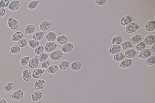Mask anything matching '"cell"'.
<instances>
[{
  "label": "cell",
  "instance_id": "cell-1",
  "mask_svg": "<svg viewBox=\"0 0 155 103\" xmlns=\"http://www.w3.org/2000/svg\"><path fill=\"white\" fill-rule=\"evenodd\" d=\"M64 55V53L61 50L57 49L49 54V58L52 61L57 62L62 58Z\"/></svg>",
  "mask_w": 155,
  "mask_h": 103
},
{
  "label": "cell",
  "instance_id": "cell-2",
  "mask_svg": "<svg viewBox=\"0 0 155 103\" xmlns=\"http://www.w3.org/2000/svg\"><path fill=\"white\" fill-rule=\"evenodd\" d=\"M7 25L9 29L13 31L17 30L20 26L18 20L16 18L11 17L8 18Z\"/></svg>",
  "mask_w": 155,
  "mask_h": 103
},
{
  "label": "cell",
  "instance_id": "cell-3",
  "mask_svg": "<svg viewBox=\"0 0 155 103\" xmlns=\"http://www.w3.org/2000/svg\"><path fill=\"white\" fill-rule=\"evenodd\" d=\"M24 95V93L22 90L18 89L9 95V97L15 101H18L21 100Z\"/></svg>",
  "mask_w": 155,
  "mask_h": 103
},
{
  "label": "cell",
  "instance_id": "cell-4",
  "mask_svg": "<svg viewBox=\"0 0 155 103\" xmlns=\"http://www.w3.org/2000/svg\"><path fill=\"white\" fill-rule=\"evenodd\" d=\"M21 6L20 1L18 0H13L10 2L7 7L8 10L11 12H16L18 10Z\"/></svg>",
  "mask_w": 155,
  "mask_h": 103
},
{
  "label": "cell",
  "instance_id": "cell-5",
  "mask_svg": "<svg viewBox=\"0 0 155 103\" xmlns=\"http://www.w3.org/2000/svg\"><path fill=\"white\" fill-rule=\"evenodd\" d=\"M46 83L45 79H38L34 84L33 88L34 89L41 90L46 87Z\"/></svg>",
  "mask_w": 155,
  "mask_h": 103
},
{
  "label": "cell",
  "instance_id": "cell-6",
  "mask_svg": "<svg viewBox=\"0 0 155 103\" xmlns=\"http://www.w3.org/2000/svg\"><path fill=\"white\" fill-rule=\"evenodd\" d=\"M52 22L47 20L43 21L41 22L39 28L40 31H46L49 30L52 27Z\"/></svg>",
  "mask_w": 155,
  "mask_h": 103
},
{
  "label": "cell",
  "instance_id": "cell-7",
  "mask_svg": "<svg viewBox=\"0 0 155 103\" xmlns=\"http://www.w3.org/2000/svg\"><path fill=\"white\" fill-rule=\"evenodd\" d=\"M40 62L38 58V56L36 55L30 59L28 64V67L31 69H34L38 67Z\"/></svg>",
  "mask_w": 155,
  "mask_h": 103
},
{
  "label": "cell",
  "instance_id": "cell-8",
  "mask_svg": "<svg viewBox=\"0 0 155 103\" xmlns=\"http://www.w3.org/2000/svg\"><path fill=\"white\" fill-rule=\"evenodd\" d=\"M74 48V45L71 42H67L63 45L61 48L62 52L64 53H69L72 52Z\"/></svg>",
  "mask_w": 155,
  "mask_h": 103
},
{
  "label": "cell",
  "instance_id": "cell-9",
  "mask_svg": "<svg viewBox=\"0 0 155 103\" xmlns=\"http://www.w3.org/2000/svg\"><path fill=\"white\" fill-rule=\"evenodd\" d=\"M58 45L54 42H48L44 46L45 50L46 52L51 53L56 50Z\"/></svg>",
  "mask_w": 155,
  "mask_h": 103
},
{
  "label": "cell",
  "instance_id": "cell-10",
  "mask_svg": "<svg viewBox=\"0 0 155 103\" xmlns=\"http://www.w3.org/2000/svg\"><path fill=\"white\" fill-rule=\"evenodd\" d=\"M139 28V26L134 23H130L125 28L127 33L132 34L136 31Z\"/></svg>",
  "mask_w": 155,
  "mask_h": 103
},
{
  "label": "cell",
  "instance_id": "cell-11",
  "mask_svg": "<svg viewBox=\"0 0 155 103\" xmlns=\"http://www.w3.org/2000/svg\"><path fill=\"white\" fill-rule=\"evenodd\" d=\"M45 72V69L41 68H36L33 71L32 76L33 79H37L41 77Z\"/></svg>",
  "mask_w": 155,
  "mask_h": 103
},
{
  "label": "cell",
  "instance_id": "cell-12",
  "mask_svg": "<svg viewBox=\"0 0 155 103\" xmlns=\"http://www.w3.org/2000/svg\"><path fill=\"white\" fill-rule=\"evenodd\" d=\"M82 67V64L81 62L79 60H76L71 64L70 68L72 71L77 72L79 71Z\"/></svg>",
  "mask_w": 155,
  "mask_h": 103
},
{
  "label": "cell",
  "instance_id": "cell-13",
  "mask_svg": "<svg viewBox=\"0 0 155 103\" xmlns=\"http://www.w3.org/2000/svg\"><path fill=\"white\" fill-rule=\"evenodd\" d=\"M22 77L24 81L28 82L31 80L32 77V73L30 70L24 68L23 70Z\"/></svg>",
  "mask_w": 155,
  "mask_h": 103
},
{
  "label": "cell",
  "instance_id": "cell-14",
  "mask_svg": "<svg viewBox=\"0 0 155 103\" xmlns=\"http://www.w3.org/2000/svg\"><path fill=\"white\" fill-rule=\"evenodd\" d=\"M43 93L40 91H36L33 92L31 95L32 101L35 102L40 100L43 98Z\"/></svg>",
  "mask_w": 155,
  "mask_h": 103
},
{
  "label": "cell",
  "instance_id": "cell-15",
  "mask_svg": "<svg viewBox=\"0 0 155 103\" xmlns=\"http://www.w3.org/2000/svg\"><path fill=\"white\" fill-rule=\"evenodd\" d=\"M36 30V26L32 24L27 25L24 30V34L26 35H31L33 34Z\"/></svg>",
  "mask_w": 155,
  "mask_h": 103
},
{
  "label": "cell",
  "instance_id": "cell-16",
  "mask_svg": "<svg viewBox=\"0 0 155 103\" xmlns=\"http://www.w3.org/2000/svg\"><path fill=\"white\" fill-rule=\"evenodd\" d=\"M24 34L23 32L20 31H17L12 36L11 40L14 42H17L23 38Z\"/></svg>",
  "mask_w": 155,
  "mask_h": 103
},
{
  "label": "cell",
  "instance_id": "cell-17",
  "mask_svg": "<svg viewBox=\"0 0 155 103\" xmlns=\"http://www.w3.org/2000/svg\"><path fill=\"white\" fill-rule=\"evenodd\" d=\"M151 54V52L150 49H145L140 51L138 57L142 59H146L149 57Z\"/></svg>",
  "mask_w": 155,
  "mask_h": 103
},
{
  "label": "cell",
  "instance_id": "cell-18",
  "mask_svg": "<svg viewBox=\"0 0 155 103\" xmlns=\"http://www.w3.org/2000/svg\"><path fill=\"white\" fill-rule=\"evenodd\" d=\"M45 32L41 31L35 32L32 36V39L38 41H41L44 37Z\"/></svg>",
  "mask_w": 155,
  "mask_h": 103
},
{
  "label": "cell",
  "instance_id": "cell-19",
  "mask_svg": "<svg viewBox=\"0 0 155 103\" xmlns=\"http://www.w3.org/2000/svg\"><path fill=\"white\" fill-rule=\"evenodd\" d=\"M40 3V1L38 0H32L28 3L27 8L30 10H35L38 7Z\"/></svg>",
  "mask_w": 155,
  "mask_h": 103
},
{
  "label": "cell",
  "instance_id": "cell-20",
  "mask_svg": "<svg viewBox=\"0 0 155 103\" xmlns=\"http://www.w3.org/2000/svg\"><path fill=\"white\" fill-rule=\"evenodd\" d=\"M132 64V60L130 59L125 58L120 62L119 67L120 68H127L130 67Z\"/></svg>",
  "mask_w": 155,
  "mask_h": 103
},
{
  "label": "cell",
  "instance_id": "cell-21",
  "mask_svg": "<svg viewBox=\"0 0 155 103\" xmlns=\"http://www.w3.org/2000/svg\"><path fill=\"white\" fill-rule=\"evenodd\" d=\"M144 43L148 46H151L155 43V36L154 35H148L144 37Z\"/></svg>",
  "mask_w": 155,
  "mask_h": 103
},
{
  "label": "cell",
  "instance_id": "cell-22",
  "mask_svg": "<svg viewBox=\"0 0 155 103\" xmlns=\"http://www.w3.org/2000/svg\"><path fill=\"white\" fill-rule=\"evenodd\" d=\"M56 33L53 31H50L47 33L46 35V39L48 42H54L57 37Z\"/></svg>",
  "mask_w": 155,
  "mask_h": 103
},
{
  "label": "cell",
  "instance_id": "cell-23",
  "mask_svg": "<svg viewBox=\"0 0 155 103\" xmlns=\"http://www.w3.org/2000/svg\"><path fill=\"white\" fill-rule=\"evenodd\" d=\"M70 64L71 63L69 61L64 60L60 62L58 67L59 69L62 71H65L70 67Z\"/></svg>",
  "mask_w": 155,
  "mask_h": 103
},
{
  "label": "cell",
  "instance_id": "cell-24",
  "mask_svg": "<svg viewBox=\"0 0 155 103\" xmlns=\"http://www.w3.org/2000/svg\"><path fill=\"white\" fill-rule=\"evenodd\" d=\"M68 37L65 35H60L57 37L56 41L57 43L60 45H64L68 41Z\"/></svg>",
  "mask_w": 155,
  "mask_h": 103
},
{
  "label": "cell",
  "instance_id": "cell-25",
  "mask_svg": "<svg viewBox=\"0 0 155 103\" xmlns=\"http://www.w3.org/2000/svg\"><path fill=\"white\" fill-rule=\"evenodd\" d=\"M145 29L148 31H154L155 29V22L154 21H150L147 22L144 26Z\"/></svg>",
  "mask_w": 155,
  "mask_h": 103
},
{
  "label": "cell",
  "instance_id": "cell-26",
  "mask_svg": "<svg viewBox=\"0 0 155 103\" xmlns=\"http://www.w3.org/2000/svg\"><path fill=\"white\" fill-rule=\"evenodd\" d=\"M125 58L130 59L134 58L137 54V52L134 50L130 49L126 50L124 53Z\"/></svg>",
  "mask_w": 155,
  "mask_h": 103
},
{
  "label": "cell",
  "instance_id": "cell-27",
  "mask_svg": "<svg viewBox=\"0 0 155 103\" xmlns=\"http://www.w3.org/2000/svg\"><path fill=\"white\" fill-rule=\"evenodd\" d=\"M15 84L11 82L7 83L3 87V90L5 92L9 93L11 92L15 87Z\"/></svg>",
  "mask_w": 155,
  "mask_h": 103
},
{
  "label": "cell",
  "instance_id": "cell-28",
  "mask_svg": "<svg viewBox=\"0 0 155 103\" xmlns=\"http://www.w3.org/2000/svg\"><path fill=\"white\" fill-rule=\"evenodd\" d=\"M59 67L56 64H53L46 69L47 72L50 74H53L56 73L59 70Z\"/></svg>",
  "mask_w": 155,
  "mask_h": 103
},
{
  "label": "cell",
  "instance_id": "cell-29",
  "mask_svg": "<svg viewBox=\"0 0 155 103\" xmlns=\"http://www.w3.org/2000/svg\"><path fill=\"white\" fill-rule=\"evenodd\" d=\"M121 47L119 45H113L110 47L108 52L109 54L115 55L120 52L121 51Z\"/></svg>",
  "mask_w": 155,
  "mask_h": 103
},
{
  "label": "cell",
  "instance_id": "cell-30",
  "mask_svg": "<svg viewBox=\"0 0 155 103\" xmlns=\"http://www.w3.org/2000/svg\"><path fill=\"white\" fill-rule=\"evenodd\" d=\"M133 18L128 16H125L121 19L120 23L123 26H127L132 22Z\"/></svg>",
  "mask_w": 155,
  "mask_h": 103
},
{
  "label": "cell",
  "instance_id": "cell-31",
  "mask_svg": "<svg viewBox=\"0 0 155 103\" xmlns=\"http://www.w3.org/2000/svg\"><path fill=\"white\" fill-rule=\"evenodd\" d=\"M21 48L17 45H14L11 47L9 51V53L12 54L16 55L20 53Z\"/></svg>",
  "mask_w": 155,
  "mask_h": 103
},
{
  "label": "cell",
  "instance_id": "cell-32",
  "mask_svg": "<svg viewBox=\"0 0 155 103\" xmlns=\"http://www.w3.org/2000/svg\"><path fill=\"white\" fill-rule=\"evenodd\" d=\"M124 54L122 52H119L114 55L113 59L115 62H121L125 58Z\"/></svg>",
  "mask_w": 155,
  "mask_h": 103
},
{
  "label": "cell",
  "instance_id": "cell-33",
  "mask_svg": "<svg viewBox=\"0 0 155 103\" xmlns=\"http://www.w3.org/2000/svg\"><path fill=\"white\" fill-rule=\"evenodd\" d=\"M40 41L36 40L31 39L28 40V45L32 49H35L37 47L40 45Z\"/></svg>",
  "mask_w": 155,
  "mask_h": 103
},
{
  "label": "cell",
  "instance_id": "cell-34",
  "mask_svg": "<svg viewBox=\"0 0 155 103\" xmlns=\"http://www.w3.org/2000/svg\"><path fill=\"white\" fill-rule=\"evenodd\" d=\"M141 40V37L138 35H134L129 39V41L132 44H138Z\"/></svg>",
  "mask_w": 155,
  "mask_h": 103
},
{
  "label": "cell",
  "instance_id": "cell-35",
  "mask_svg": "<svg viewBox=\"0 0 155 103\" xmlns=\"http://www.w3.org/2000/svg\"><path fill=\"white\" fill-rule=\"evenodd\" d=\"M28 39L23 38L17 42V45L21 48H24L28 45Z\"/></svg>",
  "mask_w": 155,
  "mask_h": 103
},
{
  "label": "cell",
  "instance_id": "cell-36",
  "mask_svg": "<svg viewBox=\"0 0 155 103\" xmlns=\"http://www.w3.org/2000/svg\"><path fill=\"white\" fill-rule=\"evenodd\" d=\"M49 58V54L43 52L38 56V58L40 62H43L48 60Z\"/></svg>",
  "mask_w": 155,
  "mask_h": 103
},
{
  "label": "cell",
  "instance_id": "cell-37",
  "mask_svg": "<svg viewBox=\"0 0 155 103\" xmlns=\"http://www.w3.org/2000/svg\"><path fill=\"white\" fill-rule=\"evenodd\" d=\"M122 41V37L119 36H115L111 40V43L114 45L120 44Z\"/></svg>",
  "mask_w": 155,
  "mask_h": 103
},
{
  "label": "cell",
  "instance_id": "cell-38",
  "mask_svg": "<svg viewBox=\"0 0 155 103\" xmlns=\"http://www.w3.org/2000/svg\"><path fill=\"white\" fill-rule=\"evenodd\" d=\"M30 60V56H24L20 60V64L23 66H25L28 64Z\"/></svg>",
  "mask_w": 155,
  "mask_h": 103
},
{
  "label": "cell",
  "instance_id": "cell-39",
  "mask_svg": "<svg viewBox=\"0 0 155 103\" xmlns=\"http://www.w3.org/2000/svg\"><path fill=\"white\" fill-rule=\"evenodd\" d=\"M132 44L129 41L124 42L122 45V48L124 50H127L132 47Z\"/></svg>",
  "mask_w": 155,
  "mask_h": 103
},
{
  "label": "cell",
  "instance_id": "cell-40",
  "mask_svg": "<svg viewBox=\"0 0 155 103\" xmlns=\"http://www.w3.org/2000/svg\"><path fill=\"white\" fill-rule=\"evenodd\" d=\"M44 50V46L40 45L35 49L34 53L36 55L38 56L43 52Z\"/></svg>",
  "mask_w": 155,
  "mask_h": 103
},
{
  "label": "cell",
  "instance_id": "cell-41",
  "mask_svg": "<svg viewBox=\"0 0 155 103\" xmlns=\"http://www.w3.org/2000/svg\"><path fill=\"white\" fill-rule=\"evenodd\" d=\"M155 63V57L154 56H150L146 60L145 63L147 66H152L154 65Z\"/></svg>",
  "mask_w": 155,
  "mask_h": 103
},
{
  "label": "cell",
  "instance_id": "cell-42",
  "mask_svg": "<svg viewBox=\"0 0 155 103\" xmlns=\"http://www.w3.org/2000/svg\"><path fill=\"white\" fill-rule=\"evenodd\" d=\"M10 2L9 0H1L0 1V8L5 9L7 8Z\"/></svg>",
  "mask_w": 155,
  "mask_h": 103
},
{
  "label": "cell",
  "instance_id": "cell-43",
  "mask_svg": "<svg viewBox=\"0 0 155 103\" xmlns=\"http://www.w3.org/2000/svg\"><path fill=\"white\" fill-rule=\"evenodd\" d=\"M145 45L143 41L140 42L136 46V49L138 51H141L144 49Z\"/></svg>",
  "mask_w": 155,
  "mask_h": 103
},
{
  "label": "cell",
  "instance_id": "cell-44",
  "mask_svg": "<svg viewBox=\"0 0 155 103\" xmlns=\"http://www.w3.org/2000/svg\"><path fill=\"white\" fill-rule=\"evenodd\" d=\"M50 61L47 60L42 62L41 65V68L45 69L47 68L50 66Z\"/></svg>",
  "mask_w": 155,
  "mask_h": 103
},
{
  "label": "cell",
  "instance_id": "cell-45",
  "mask_svg": "<svg viewBox=\"0 0 155 103\" xmlns=\"http://www.w3.org/2000/svg\"><path fill=\"white\" fill-rule=\"evenodd\" d=\"M7 11L5 9L0 8V18H2L5 16Z\"/></svg>",
  "mask_w": 155,
  "mask_h": 103
},
{
  "label": "cell",
  "instance_id": "cell-46",
  "mask_svg": "<svg viewBox=\"0 0 155 103\" xmlns=\"http://www.w3.org/2000/svg\"><path fill=\"white\" fill-rule=\"evenodd\" d=\"M106 1V0H96V3L98 5L103 6L104 5Z\"/></svg>",
  "mask_w": 155,
  "mask_h": 103
},
{
  "label": "cell",
  "instance_id": "cell-47",
  "mask_svg": "<svg viewBox=\"0 0 155 103\" xmlns=\"http://www.w3.org/2000/svg\"><path fill=\"white\" fill-rule=\"evenodd\" d=\"M155 44L152 45L151 48H150V50L151 52L153 53H155Z\"/></svg>",
  "mask_w": 155,
  "mask_h": 103
},
{
  "label": "cell",
  "instance_id": "cell-48",
  "mask_svg": "<svg viewBox=\"0 0 155 103\" xmlns=\"http://www.w3.org/2000/svg\"><path fill=\"white\" fill-rule=\"evenodd\" d=\"M0 103H7V102L4 98L0 97Z\"/></svg>",
  "mask_w": 155,
  "mask_h": 103
}]
</instances>
